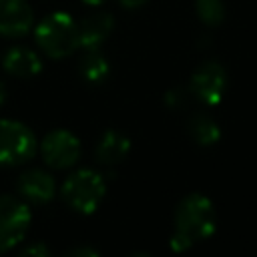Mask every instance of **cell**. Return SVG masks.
<instances>
[{
  "mask_svg": "<svg viewBox=\"0 0 257 257\" xmlns=\"http://www.w3.org/2000/svg\"><path fill=\"white\" fill-rule=\"evenodd\" d=\"M215 227L217 215L211 199L201 193H191L175 211V231L169 245L175 253L189 251L195 243L209 239L215 233Z\"/></svg>",
  "mask_w": 257,
  "mask_h": 257,
  "instance_id": "cell-1",
  "label": "cell"
},
{
  "mask_svg": "<svg viewBox=\"0 0 257 257\" xmlns=\"http://www.w3.org/2000/svg\"><path fill=\"white\" fill-rule=\"evenodd\" d=\"M34 38L46 56L64 58L78 48V26L70 14L52 12L36 24Z\"/></svg>",
  "mask_w": 257,
  "mask_h": 257,
  "instance_id": "cell-2",
  "label": "cell"
},
{
  "mask_svg": "<svg viewBox=\"0 0 257 257\" xmlns=\"http://www.w3.org/2000/svg\"><path fill=\"white\" fill-rule=\"evenodd\" d=\"M106 193V183L100 173L92 169H80L74 171L62 185V199L66 201L68 207L82 215H90L98 209L100 201L104 199Z\"/></svg>",
  "mask_w": 257,
  "mask_h": 257,
  "instance_id": "cell-3",
  "label": "cell"
},
{
  "mask_svg": "<svg viewBox=\"0 0 257 257\" xmlns=\"http://www.w3.org/2000/svg\"><path fill=\"white\" fill-rule=\"evenodd\" d=\"M36 153L32 131L18 120H0V165H22Z\"/></svg>",
  "mask_w": 257,
  "mask_h": 257,
  "instance_id": "cell-4",
  "label": "cell"
},
{
  "mask_svg": "<svg viewBox=\"0 0 257 257\" xmlns=\"http://www.w3.org/2000/svg\"><path fill=\"white\" fill-rule=\"evenodd\" d=\"M30 209L8 195L0 197V253L12 249L22 241L30 225Z\"/></svg>",
  "mask_w": 257,
  "mask_h": 257,
  "instance_id": "cell-5",
  "label": "cell"
},
{
  "mask_svg": "<svg viewBox=\"0 0 257 257\" xmlns=\"http://www.w3.org/2000/svg\"><path fill=\"white\" fill-rule=\"evenodd\" d=\"M40 153L48 167L68 169L80 157V141L72 133H68L64 128H56L42 139Z\"/></svg>",
  "mask_w": 257,
  "mask_h": 257,
  "instance_id": "cell-6",
  "label": "cell"
},
{
  "mask_svg": "<svg viewBox=\"0 0 257 257\" xmlns=\"http://www.w3.org/2000/svg\"><path fill=\"white\" fill-rule=\"evenodd\" d=\"M225 90L227 72L219 62H205L191 76V94L205 104H219Z\"/></svg>",
  "mask_w": 257,
  "mask_h": 257,
  "instance_id": "cell-7",
  "label": "cell"
},
{
  "mask_svg": "<svg viewBox=\"0 0 257 257\" xmlns=\"http://www.w3.org/2000/svg\"><path fill=\"white\" fill-rule=\"evenodd\" d=\"M32 8L24 0H0V34L22 36L32 28Z\"/></svg>",
  "mask_w": 257,
  "mask_h": 257,
  "instance_id": "cell-8",
  "label": "cell"
},
{
  "mask_svg": "<svg viewBox=\"0 0 257 257\" xmlns=\"http://www.w3.org/2000/svg\"><path fill=\"white\" fill-rule=\"evenodd\" d=\"M18 193L28 199L30 203L34 205H42V203H48L52 197H54V179L46 173V171H40V169H30V171H24L20 177H18Z\"/></svg>",
  "mask_w": 257,
  "mask_h": 257,
  "instance_id": "cell-9",
  "label": "cell"
},
{
  "mask_svg": "<svg viewBox=\"0 0 257 257\" xmlns=\"http://www.w3.org/2000/svg\"><path fill=\"white\" fill-rule=\"evenodd\" d=\"M78 26V46L84 50H96L112 32L114 18L108 12H96L86 16Z\"/></svg>",
  "mask_w": 257,
  "mask_h": 257,
  "instance_id": "cell-10",
  "label": "cell"
},
{
  "mask_svg": "<svg viewBox=\"0 0 257 257\" xmlns=\"http://www.w3.org/2000/svg\"><path fill=\"white\" fill-rule=\"evenodd\" d=\"M2 66L8 74L18 76V78H30L42 70V62L38 54L26 46H12L4 54Z\"/></svg>",
  "mask_w": 257,
  "mask_h": 257,
  "instance_id": "cell-11",
  "label": "cell"
},
{
  "mask_svg": "<svg viewBox=\"0 0 257 257\" xmlns=\"http://www.w3.org/2000/svg\"><path fill=\"white\" fill-rule=\"evenodd\" d=\"M128 151H131L128 137L118 133V131H114V128H110L100 137V141L96 145V161L100 165H104V167L118 165V163H122L126 159Z\"/></svg>",
  "mask_w": 257,
  "mask_h": 257,
  "instance_id": "cell-12",
  "label": "cell"
},
{
  "mask_svg": "<svg viewBox=\"0 0 257 257\" xmlns=\"http://www.w3.org/2000/svg\"><path fill=\"white\" fill-rule=\"evenodd\" d=\"M108 60L96 50H86V54L78 62V74L88 84H100L108 78Z\"/></svg>",
  "mask_w": 257,
  "mask_h": 257,
  "instance_id": "cell-13",
  "label": "cell"
},
{
  "mask_svg": "<svg viewBox=\"0 0 257 257\" xmlns=\"http://www.w3.org/2000/svg\"><path fill=\"white\" fill-rule=\"evenodd\" d=\"M189 135L195 139V143L203 145V147H211L219 141L221 131L219 124L207 116V114H193L189 118Z\"/></svg>",
  "mask_w": 257,
  "mask_h": 257,
  "instance_id": "cell-14",
  "label": "cell"
},
{
  "mask_svg": "<svg viewBox=\"0 0 257 257\" xmlns=\"http://www.w3.org/2000/svg\"><path fill=\"white\" fill-rule=\"evenodd\" d=\"M197 14L207 26H217L225 18V4L223 0H197Z\"/></svg>",
  "mask_w": 257,
  "mask_h": 257,
  "instance_id": "cell-15",
  "label": "cell"
},
{
  "mask_svg": "<svg viewBox=\"0 0 257 257\" xmlns=\"http://www.w3.org/2000/svg\"><path fill=\"white\" fill-rule=\"evenodd\" d=\"M165 102H167L169 106H181V104L185 102V98H183V90H179V88L169 90V92L165 94Z\"/></svg>",
  "mask_w": 257,
  "mask_h": 257,
  "instance_id": "cell-16",
  "label": "cell"
},
{
  "mask_svg": "<svg viewBox=\"0 0 257 257\" xmlns=\"http://www.w3.org/2000/svg\"><path fill=\"white\" fill-rule=\"evenodd\" d=\"M22 255H38V257H46V255H50V251H48V247L46 245H30V247H24L22 249Z\"/></svg>",
  "mask_w": 257,
  "mask_h": 257,
  "instance_id": "cell-17",
  "label": "cell"
},
{
  "mask_svg": "<svg viewBox=\"0 0 257 257\" xmlns=\"http://www.w3.org/2000/svg\"><path fill=\"white\" fill-rule=\"evenodd\" d=\"M68 255H72V257H78V255H82V257H96L98 253L94 249H90V247H78V249H70Z\"/></svg>",
  "mask_w": 257,
  "mask_h": 257,
  "instance_id": "cell-18",
  "label": "cell"
},
{
  "mask_svg": "<svg viewBox=\"0 0 257 257\" xmlns=\"http://www.w3.org/2000/svg\"><path fill=\"white\" fill-rule=\"evenodd\" d=\"M124 8H137V6H143L147 0H118Z\"/></svg>",
  "mask_w": 257,
  "mask_h": 257,
  "instance_id": "cell-19",
  "label": "cell"
},
{
  "mask_svg": "<svg viewBox=\"0 0 257 257\" xmlns=\"http://www.w3.org/2000/svg\"><path fill=\"white\" fill-rule=\"evenodd\" d=\"M4 98H6V88H4V82L0 80V104L4 102Z\"/></svg>",
  "mask_w": 257,
  "mask_h": 257,
  "instance_id": "cell-20",
  "label": "cell"
},
{
  "mask_svg": "<svg viewBox=\"0 0 257 257\" xmlns=\"http://www.w3.org/2000/svg\"><path fill=\"white\" fill-rule=\"evenodd\" d=\"M84 4H88V6H98V4H102L104 0H82Z\"/></svg>",
  "mask_w": 257,
  "mask_h": 257,
  "instance_id": "cell-21",
  "label": "cell"
}]
</instances>
